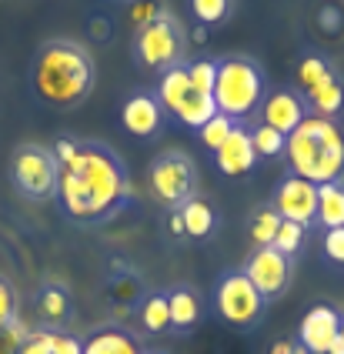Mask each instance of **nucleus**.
<instances>
[{"mask_svg":"<svg viewBox=\"0 0 344 354\" xmlns=\"http://www.w3.org/2000/svg\"><path fill=\"white\" fill-rule=\"evenodd\" d=\"M147 180L154 197L174 211L198 197V164L184 151H161L147 167Z\"/></svg>","mask_w":344,"mask_h":354,"instance_id":"1a4fd4ad","label":"nucleus"},{"mask_svg":"<svg viewBox=\"0 0 344 354\" xmlns=\"http://www.w3.org/2000/svg\"><path fill=\"white\" fill-rule=\"evenodd\" d=\"M321 251H324V257H327L334 268H344V227H331V231H324Z\"/></svg>","mask_w":344,"mask_h":354,"instance_id":"2f4dec72","label":"nucleus"},{"mask_svg":"<svg viewBox=\"0 0 344 354\" xmlns=\"http://www.w3.org/2000/svg\"><path fill=\"white\" fill-rule=\"evenodd\" d=\"M27 80L41 104L54 111H74L94 94L97 64L84 44L70 37H50L34 50Z\"/></svg>","mask_w":344,"mask_h":354,"instance_id":"f03ea898","label":"nucleus"},{"mask_svg":"<svg viewBox=\"0 0 344 354\" xmlns=\"http://www.w3.org/2000/svg\"><path fill=\"white\" fill-rule=\"evenodd\" d=\"M231 131H234V120L224 118V114H214V118H211L201 131H198V138H201V144L211 151V154H214L224 140H227V134H231Z\"/></svg>","mask_w":344,"mask_h":354,"instance_id":"cd10ccee","label":"nucleus"},{"mask_svg":"<svg viewBox=\"0 0 344 354\" xmlns=\"http://www.w3.org/2000/svg\"><path fill=\"white\" fill-rule=\"evenodd\" d=\"M271 354H294V341H278L271 348Z\"/></svg>","mask_w":344,"mask_h":354,"instance_id":"58836bf2","label":"nucleus"},{"mask_svg":"<svg viewBox=\"0 0 344 354\" xmlns=\"http://www.w3.org/2000/svg\"><path fill=\"white\" fill-rule=\"evenodd\" d=\"M281 221H284V217L274 211V204H261V207L251 214V224H247L254 248H271V244H274V237H278Z\"/></svg>","mask_w":344,"mask_h":354,"instance_id":"b1692460","label":"nucleus"},{"mask_svg":"<svg viewBox=\"0 0 344 354\" xmlns=\"http://www.w3.org/2000/svg\"><path fill=\"white\" fill-rule=\"evenodd\" d=\"M167 224H171V234H174V237H184V221H181V214H178V211L171 214V221H167Z\"/></svg>","mask_w":344,"mask_h":354,"instance_id":"e433bc0d","label":"nucleus"},{"mask_svg":"<svg viewBox=\"0 0 344 354\" xmlns=\"http://www.w3.org/2000/svg\"><path fill=\"white\" fill-rule=\"evenodd\" d=\"M144 354H164V351H144Z\"/></svg>","mask_w":344,"mask_h":354,"instance_id":"a19ab883","label":"nucleus"},{"mask_svg":"<svg viewBox=\"0 0 344 354\" xmlns=\"http://www.w3.org/2000/svg\"><path fill=\"white\" fill-rule=\"evenodd\" d=\"M304 237H307V231H304L301 224H294V221H281V227H278V237H274V251H281L284 257H294L304 251Z\"/></svg>","mask_w":344,"mask_h":354,"instance_id":"bb28decb","label":"nucleus"},{"mask_svg":"<svg viewBox=\"0 0 344 354\" xmlns=\"http://www.w3.org/2000/svg\"><path fill=\"white\" fill-rule=\"evenodd\" d=\"M27 324H23L21 317L17 321H10L7 328H0V354H17L21 351V341L27 337Z\"/></svg>","mask_w":344,"mask_h":354,"instance_id":"7c9ffc66","label":"nucleus"},{"mask_svg":"<svg viewBox=\"0 0 344 354\" xmlns=\"http://www.w3.org/2000/svg\"><path fill=\"white\" fill-rule=\"evenodd\" d=\"M267 74L254 57L247 54H224L218 57V77H214V104L218 114L231 118L234 124H247L254 114H261L267 97Z\"/></svg>","mask_w":344,"mask_h":354,"instance_id":"20e7f679","label":"nucleus"},{"mask_svg":"<svg viewBox=\"0 0 344 354\" xmlns=\"http://www.w3.org/2000/svg\"><path fill=\"white\" fill-rule=\"evenodd\" d=\"M344 77L341 71L334 67V60L327 57V54H318V50H304L301 57H298V64H294V91L298 94H311V91H318V87H324V84H331V80Z\"/></svg>","mask_w":344,"mask_h":354,"instance_id":"f3484780","label":"nucleus"},{"mask_svg":"<svg viewBox=\"0 0 344 354\" xmlns=\"http://www.w3.org/2000/svg\"><path fill=\"white\" fill-rule=\"evenodd\" d=\"M341 337V311L331 304H314L307 308L298 328V344L307 354H327L334 348V341Z\"/></svg>","mask_w":344,"mask_h":354,"instance_id":"f8f14e48","label":"nucleus"},{"mask_svg":"<svg viewBox=\"0 0 344 354\" xmlns=\"http://www.w3.org/2000/svg\"><path fill=\"white\" fill-rule=\"evenodd\" d=\"M214 304H218L221 321L227 328H234V331H254V328H261L264 311H267V301L258 295V288L247 281L244 271L221 274L218 288H214Z\"/></svg>","mask_w":344,"mask_h":354,"instance_id":"6e6552de","label":"nucleus"},{"mask_svg":"<svg viewBox=\"0 0 344 354\" xmlns=\"http://www.w3.org/2000/svg\"><path fill=\"white\" fill-rule=\"evenodd\" d=\"M304 104H307V114L314 118H327V120H338V114L344 111V77L324 84L318 91L304 94Z\"/></svg>","mask_w":344,"mask_h":354,"instance_id":"aec40b11","label":"nucleus"},{"mask_svg":"<svg viewBox=\"0 0 344 354\" xmlns=\"http://www.w3.org/2000/svg\"><path fill=\"white\" fill-rule=\"evenodd\" d=\"M187 77H191V84H194L198 91L211 94V91H214V77H218V60H211V57L191 60V64H187Z\"/></svg>","mask_w":344,"mask_h":354,"instance_id":"c85d7f7f","label":"nucleus"},{"mask_svg":"<svg viewBox=\"0 0 344 354\" xmlns=\"http://www.w3.org/2000/svg\"><path fill=\"white\" fill-rule=\"evenodd\" d=\"M341 344H344V311H341Z\"/></svg>","mask_w":344,"mask_h":354,"instance_id":"ea45409f","label":"nucleus"},{"mask_svg":"<svg viewBox=\"0 0 344 354\" xmlns=\"http://www.w3.org/2000/svg\"><path fill=\"white\" fill-rule=\"evenodd\" d=\"M271 204H274V211H278L284 221L301 224L304 231H311V227L318 224V184L291 174V171L278 180Z\"/></svg>","mask_w":344,"mask_h":354,"instance_id":"9b49d317","label":"nucleus"},{"mask_svg":"<svg viewBox=\"0 0 344 354\" xmlns=\"http://www.w3.org/2000/svg\"><path fill=\"white\" fill-rule=\"evenodd\" d=\"M178 214H181V221H184V234H191V237L214 234L218 214H214V207H211L204 197H191L184 207H178Z\"/></svg>","mask_w":344,"mask_h":354,"instance_id":"412c9836","label":"nucleus"},{"mask_svg":"<svg viewBox=\"0 0 344 354\" xmlns=\"http://www.w3.org/2000/svg\"><path fill=\"white\" fill-rule=\"evenodd\" d=\"M318 27H321L327 37H338L344 30V10L338 3H324L321 10H318Z\"/></svg>","mask_w":344,"mask_h":354,"instance_id":"72a5a7b5","label":"nucleus"},{"mask_svg":"<svg viewBox=\"0 0 344 354\" xmlns=\"http://www.w3.org/2000/svg\"><path fill=\"white\" fill-rule=\"evenodd\" d=\"M184 50H187V30L167 7L151 24L137 27V34H134V60L147 71L164 74V71L178 67L184 64Z\"/></svg>","mask_w":344,"mask_h":354,"instance_id":"423d86ee","label":"nucleus"},{"mask_svg":"<svg viewBox=\"0 0 344 354\" xmlns=\"http://www.w3.org/2000/svg\"><path fill=\"white\" fill-rule=\"evenodd\" d=\"M141 311V324L147 335H164L171 331V311H167V295L164 291H151L144 295V301L137 304Z\"/></svg>","mask_w":344,"mask_h":354,"instance_id":"5701e85b","label":"nucleus"},{"mask_svg":"<svg viewBox=\"0 0 344 354\" xmlns=\"http://www.w3.org/2000/svg\"><path fill=\"white\" fill-rule=\"evenodd\" d=\"M34 311L41 317V328L47 331H61L64 324L74 317V301H70V291L61 281H44L34 295Z\"/></svg>","mask_w":344,"mask_h":354,"instance_id":"dca6fc26","label":"nucleus"},{"mask_svg":"<svg viewBox=\"0 0 344 354\" xmlns=\"http://www.w3.org/2000/svg\"><path fill=\"white\" fill-rule=\"evenodd\" d=\"M284 160L291 174L311 184H344V131L338 120L307 118L287 134Z\"/></svg>","mask_w":344,"mask_h":354,"instance_id":"7ed1b4c3","label":"nucleus"},{"mask_svg":"<svg viewBox=\"0 0 344 354\" xmlns=\"http://www.w3.org/2000/svg\"><path fill=\"white\" fill-rule=\"evenodd\" d=\"M191 40H194V44H207V27H201V24L191 27Z\"/></svg>","mask_w":344,"mask_h":354,"instance_id":"4c0bfd02","label":"nucleus"},{"mask_svg":"<svg viewBox=\"0 0 344 354\" xmlns=\"http://www.w3.org/2000/svg\"><path fill=\"white\" fill-rule=\"evenodd\" d=\"M17 321V291L7 277H0V328Z\"/></svg>","mask_w":344,"mask_h":354,"instance_id":"473e14b6","label":"nucleus"},{"mask_svg":"<svg viewBox=\"0 0 344 354\" xmlns=\"http://www.w3.org/2000/svg\"><path fill=\"white\" fill-rule=\"evenodd\" d=\"M61 164L57 201L74 224L94 227L117 217L131 204V177L117 151L101 140H70L64 138L54 147Z\"/></svg>","mask_w":344,"mask_h":354,"instance_id":"f257e3e1","label":"nucleus"},{"mask_svg":"<svg viewBox=\"0 0 344 354\" xmlns=\"http://www.w3.org/2000/svg\"><path fill=\"white\" fill-rule=\"evenodd\" d=\"M121 3H134V0H121Z\"/></svg>","mask_w":344,"mask_h":354,"instance_id":"79ce46f5","label":"nucleus"},{"mask_svg":"<svg viewBox=\"0 0 344 354\" xmlns=\"http://www.w3.org/2000/svg\"><path fill=\"white\" fill-rule=\"evenodd\" d=\"M318 224L324 231L344 227V184H321L318 187Z\"/></svg>","mask_w":344,"mask_h":354,"instance_id":"4be33fe9","label":"nucleus"},{"mask_svg":"<svg viewBox=\"0 0 344 354\" xmlns=\"http://www.w3.org/2000/svg\"><path fill=\"white\" fill-rule=\"evenodd\" d=\"M131 7V20L137 24V27H144V24H151V20L161 14L164 7L157 3V0H134V3H127Z\"/></svg>","mask_w":344,"mask_h":354,"instance_id":"f704fd0d","label":"nucleus"},{"mask_svg":"<svg viewBox=\"0 0 344 354\" xmlns=\"http://www.w3.org/2000/svg\"><path fill=\"white\" fill-rule=\"evenodd\" d=\"M251 127V144H254V154L261 158H284V147H287V138L278 134L274 127L267 124H247Z\"/></svg>","mask_w":344,"mask_h":354,"instance_id":"393cba45","label":"nucleus"},{"mask_svg":"<svg viewBox=\"0 0 344 354\" xmlns=\"http://www.w3.org/2000/svg\"><path fill=\"white\" fill-rule=\"evenodd\" d=\"M241 271L247 274V281L258 288V295H261L267 304H274V301H281V297L287 295V288H291L294 261L284 257L281 251H274V248H254L251 257L244 261Z\"/></svg>","mask_w":344,"mask_h":354,"instance_id":"9d476101","label":"nucleus"},{"mask_svg":"<svg viewBox=\"0 0 344 354\" xmlns=\"http://www.w3.org/2000/svg\"><path fill=\"white\" fill-rule=\"evenodd\" d=\"M214 164L224 177H244L254 171L258 154H254V144H251V127L247 124H234V131L227 134L221 147L214 151Z\"/></svg>","mask_w":344,"mask_h":354,"instance_id":"2eb2a0df","label":"nucleus"},{"mask_svg":"<svg viewBox=\"0 0 344 354\" xmlns=\"http://www.w3.org/2000/svg\"><path fill=\"white\" fill-rule=\"evenodd\" d=\"M234 0H191V14L201 27H221L231 17Z\"/></svg>","mask_w":344,"mask_h":354,"instance_id":"a878e982","label":"nucleus"},{"mask_svg":"<svg viewBox=\"0 0 344 354\" xmlns=\"http://www.w3.org/2000/svg\"><path fill=\"white\" fill-rule=\"evenodd\" d=\"M154 94L161 100L164 114L174 118L178 124H184V127H191V131H201L204 124L218 114L214 94H204V91H198L191 84V77H187V60L178 64V67H171V71H164V74H157Z\"/></svg>","mask_w":344,"mask_h":354,"instance_id":"39448f33","label":"nucleus"},{"mask_svg":"<svg viewBox=\"0 0 344 354\" xmlns=\"http://www.w3.org/2000/svg\"><path fill=\"white\" fill-rule=\"evenodd\" d=\"M54 354H84V341L67 331H54Z\"/></svg>","mask_w":344,"mask_h":354,"instance_id":"c9c22d12","label":"nucleus"},{"mask_svg":"<svg viewBox=\"0 0 344 354\" xmlns=\"http://www.w3.org/2000/svg\"><path fill=\"white\" fill-rule=\"evenodd\" d=\"M164 295H167V311H171V331L174 335H187L201 324V297L191 284H174Z\"/></svg>","mask_w":344,"mask_h":354,"instance_id":"a211bd4d","label":"nucleus"},{"mask_svg":"<svg viewBox=\"0 0 344 354\" xmlns=\"http://www.w3.org/2000/svg\"><path fill=\"white\" fill-rule=\"evenodd\" d=\"M17 354H54V331H47V328H30L27 337L21 341V351Z\"/></svg>","mask_w":344,"mask_h":354,"instance_id":"c756f323","label":"nucleus"},{"mask_svg":"<svg viewBox=\"0 0 344 354\" xmlns=\"http://www.w3.org/2000/svg\"><path fill=\"white\" fill-rule=\"evenodd\" d=\"M304 118H307V104H304V97L294 87H274V91H267V97L261 104V124L274 127L278 134L287 138Z\"/></svg>","mask_w":344,"mask_h":354,"instance_id":"4468645a","label":"nucleus"},{"mask_svg":"<svg viewBox=\"0 0 344 354\" xmlns=\"http://www.w3.org/2000/svg\"><path fill=\"white\" fill-rule=\"evenodd\" d=\"M10 180L23 201L44 204L57 197V180H61L57 154L44 144H21L10 154Z\"/></svg>","mask_w":344,"mask_h":354,"instance_id":"0eeeda50","label":"nucleus"},{"mask_svg":"<svg viewBox=\"0 0 344 354\" xmlns=\"http://www.w3.org/2000/svg\"><path fill=\"white\" fill-rule=\"evenodd\" d=\"M164 107L157 94L154 91H137V94H131V97L124 100L121 107V127L127 134H134V138H144L151 140L157 131L164 127Z\"/></svg>","mask_w":344,"mask_h":354,"instance_id":"ddd939ff","label":"nucleus"},{"mask_svg":"<svg viewBox=\"0 0 344 354\" xmlns=\"http://www.w3.org/2000/svg\"><path fill=\"white\" fill-rule=\"evenodd\" d=\"M84 354H144L141 341L121 324H104L84 341Z\"/></svg>","mask_w":344,"mask_h":354,"instance_id":"6ab92c4d","label":"nucleus"}]
</instances>
